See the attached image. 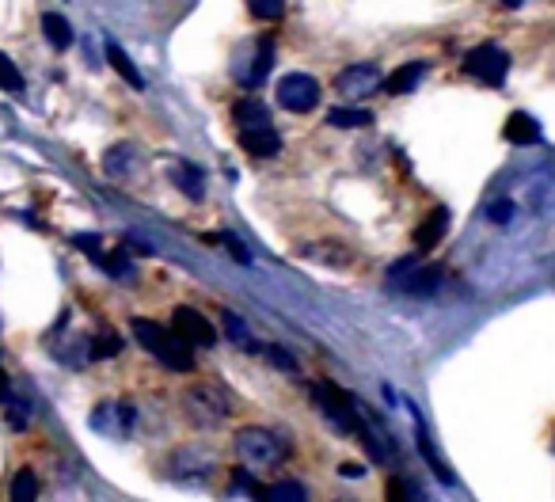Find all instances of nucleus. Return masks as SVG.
Returning <instances> with one entry per match:
<instances>
[{
    "label": "nucleus",
    "instance_id": "11",
    "mask_svg": "<svg viewBox=\"0 0 555 502\" xmlns=\"http://www.w3.org/2000/svg\"><path fill=\"white\" fill-rule=\"evenodd\" d=\"M388 278H392V286L403 293H415V297H422V293H434L441 286V271L438 267H419V259L411 255V259H400L392 271H388Z\"/></svg>",
    "mask_w": 555,
    "mask_h": 502
},
{
    "label": "nucleus",
    "instance_id": "31",
    "mask_svg": "<svg viewBox=\"0 0 555 502\" xmlns=\"http://www.w3.org/2000/svg\"><path fill=\"white\" fill-rule=\"evenodd\" d=\"M118 350H122V339H118L115 331H99L96 339H92V358H115Z\"/></svg>",
    "mask_w": 555,
    "mask_h": 502
},
{
    "label": "nucleus",
    "instance_id": "5",
    "mask_svg": "<svg viewBox=\"0 0 555 502\" xmlns=\"http://www.w3.org/2000/svg\"><path fill=\"white\" fill-rule=\"evenodd\" d=\"M92 430H96L99 438H111V442L134 438L137 430L134 404H126V400H103V404H96V411H92Z\"/></svg>",
    "mask_w": 555,
    "mask_h": 502
},
{
    "label": "nucleus",
    "instance_id": "20",
    "mask_svg": "<svg viewBox=\"0 0 555 502\" xmlns=\"http://www.w3.org/2000/svg\"><path fill=\"white\" fill-rule=\"evenodd\" d=\"M103 50H107V61H111V69H115L118 77L126 80L130 88H145V77L137 73V65L130 61V54H126V50H122L115 39H107V46H103Z\"/></svg>",
    "mask_w": 555,
    "mask_h": 502
},
{
    "label": "nucleus",
    "instance_id": "3",
    "mask_svg": "<svg viewBox=\"0 0 555 502\" xmlns=\"http://www.w3.org/2000/svg\"><path fill=\"white\" fill-rule=\"evenodd\" d=\"M308 392H312V404H316V411H320L327 423H331L335 434H358V430H362L358 404L346 396L343 388L327 385V381H312Z\"/></svg>",
    "mask_w": 555,
    "mask_h": 502
},
{
    "label": "nucleus",
    "instance_id": "32",
    "mask_svg": "<svg viewBox=\"0 0 555 502\" xmlns=\"http://www.w3.org/2000/svg\"><path fill=\"white\" fill-rule=\"evenodd\" d=\"M251 16L255 20H282L286 16V4L282 0H251Z\"/></svg>",
    "mask_w": 555,
    "mask_h": 502
},
{
    "label": "nucleus",
    "instance_id": "25",
    "mask_svg": "<svg viewBox=\"0 0 555 502\" xmlns=\"http://www.w3.org/2000/svg\"><path fill=\"white\" fill-rule=\"evenodd\" d=\"M221 328H225V335H229L232 343H236V347H255V339H251V328L248 324H244V320H240V316H236V312H221Z\"/></svg>",
    "mask_w": 555,
    "mask_h": 502
},
{
    "label": "nucleus",
    "instance_id": "29",
    "mask_svg": "<svg viewBox=\"0 0 555 502\" xmlns=\"http://www.w3.org/2000/svg\"><path fill=\"white\" fill-rule=\"evenodd\" d=\"M0 88H4V92H12V96H20V92H23L20 65L8 58V54H0Z\"/></svg>",
    "mask_w": 555,
    "mask_h": 502
},
{
    "label": "nucleus",
    "instance_id": "13",
    "mask_svg": "<svg viewBox=\"0 0 555 502\" xmlns=\"http://www.w3.org/2000/svg\"><path fill=\"white\" fill-rule=\"evenodd\" d=\"M232 122H236V134H255V130H270L274 126L270 107L255 96H244L232 107Z\"/></svg>",
    "mask_w": 555,
    "mask_h": 502
},
{
    "label": "nucleus",
    "instance_id": "1",
    "mask_svg": "<svg viewBox=\"0 0 555 502\" xmlns=\"http://www.w3.org/2000/svg\"><path fill=\"white\" fill-rule=\"evenodd\" d=\"M130 331H134L137 343L149 350L164 369H172V373H191L194 369V350L175 331L164 328V324L137 316V320H130Z\"/></svg>",
    "mask_w": 555,
    "mask_h": 502
},
{
    "label": "nucleus",
    "instance_id": "15",
    "mask_svg": "<svg viewBox=\"0 0 555 502\" xmlns=\"http://www.w3.org/2000/svg\"><path fill=\"white\" fill-rule=\"evenodd\" d=\"M172 179H175V187L187 194L191 202H202V198H206V175L198 172L191 160H179L172 168Z\"/></svg>",
    "mask_w": 555,
    "mask_h": 502
},
{
    "label": "nucleus",
    "instance_id": "18",
    "mask_svg": "<svg viewBox=\"0 0 555 502\" xmlns=\"http://www.w3.org/2000/svg\"><path fill=\"white\" fill-rule=\"evenodd\" d=\"M137 164H141V156H137V145H115L107 160H103V172L111 175V179H126V175L137 172Z\"/></svg>",
    "mask_w": 555,
    "mask_h": 502
},
{
    "label": "nucleus",
    "instance_id": "8",
    "mask_svg": "<svg viewBox=\"0 0 555 502\" xmlns=\"http://www.w3.org/2000/svg\"><path fill=\"white\" fill-rule=\"evenodd\" d=\"M168 476L179 483H206L213 476V453H206L202 445H183V449H175L172 457H168Z\"/></svg>",
    "mask_w": 555,
    "mask_h": 502
},
{
    "label": "nucleus",
    "instance_id": "16",
    "mask_svg": "<svg viewBox=\"0 0 555 502\" xmlns=\"http://www.w3.org/2000/svg\"><path fill=\"white\" fill-rule=\"evenodd\" d=\"M449 229V210H434L426 221H422L419 229H415V248L419 251H430L441 244V236Z\"/></svg>",
    "mask_w": 555,
    "mask_h": 502
},
{
    "label": "nucleus",
    "instance_id": "4",
    "mask_svg": "<svg viewBox=\"0 0 555 502\" xmlns=\"http://www.w3.org/2000/svg\"><path fill=\"white\" fill-rule=\"evenodd\" d=\"M270 65H274V39L263 35V39L240 46V54L232 61V77L240 80L244 88H259V84L267 80Z\"/></svg>",
    "mask_w": 555,
    "mask_h": 502
},
{
    "label": "nucleus",
    "instance_id": "28",
    "mask_svg": "<svg viewBox=\"0 0 555 502\" xmlns=\"http://www.w3.org/2000/svg\"><path fill=\"white\" fill-rule=\"evenodd\" d=\"M384 499H388V502H422V491L411 480L392 476V480H388V487H384Z\"/></svg>",
    "mask_w": 555,
    "mask_h": 502
},
{
    "label": "nucleus",
    "instance_id": "34",
    "mask_svg": "<svg viewBox=\"0 0 555 502\" xmlns=\"http://www.w3.org/2000/svg\"><path fill=\"white\" fill-rule=\"evenodd\" d=\"M487 217H491L495 225H506V221L514 217V202H506V198H502V202H495V206L487 210Z\"/></svg>",
    "mask_w": 555,
    "mask_h": 502
},
{
    "label": "nucleus",
    "instance_id": "2",
    "mask_svg": "<svg viewBox=\"0 0 555 502\" xmlns=\"http://www.w3.org/2000/svg\"><path fill=\"white\" fill-rule=\"evenodd\" d=\"M236 457L248 468H278L289 457V438L270 426H244L236 430Z\"/></svg>",
    "mask_w": 555,
    "mask_h": 502
},
{
    "label": "nucleus",
    "instance_id": "17",
    "mask_svg": "<svg viewBox=\"0 0 555 502\" xmlns=\"http://www.w3.org/2000/svg\"><path fill=\"white\" fill-rule=\"evenodd\" d=\"M506 141L510 145H536L540 141V126H536L533 115H525V111H514V115L506 118Z\"/></svg>",
    "mask_w": 555,
    "mask_h": 502
},
{
    "label": "nucleus",
    "instance_id": "7",
    "mask_svg": "<svg viewBox=\"0 0 555 502\" xmlns=\"http://www.w3.org/2000/svg\"><path fill=\"white\" fill-rule=\"evenodd\" d=\"M464 73L495 88V84H502L506 73H510V54H506L502 46H495V42H483V46H476V50H468Z\"/></svg>",
    "mask_w": 555,
    "mask_h": 502
},
{
    "label": "nucleus",
    "instance_id": "19",
    "mask_svg": "<svg viewBox=\"0 0 555 502\" xmlns=\"http://www.w3.org/2000/svg\"><path fill=\"white\" fill-rule=\"evenodd\" d=\"M240 145H244L251 156H259V160H270V156L282 153V137H278L274 126H270V130H255V134H240Z\"/></svg>",
    "mask_w": 555,
    "mask_h": 502
},
{
    "label": "nucleus",
    "instance_id": "23",
    "mask_svg": "<svg viewBox=\"0 0 555 502\" xmlns=\"http://www.w3.org/2000/svg\"><path fill=\"white\" fill-rule=\"evenodd\" d=\"M8 502H39V476H35L31 468H20V472L12 476Z\"/></svg>",
    "mask_w": 555,
    "mask_h": 502
},
{
    "label": "nucleus",
    "instance_id": "33",
    "mask_svg": "<svg viewBox=\"0 0 555 502\" xmlns=\"http://www.w3.org/2000/svg\"><path fill=\"white\" fill-rule=\"evenodd\" d=\"M267 358H270V362H274L278 369H282V373H297V362H293V358H289V354H286L282 347H267Z\"/></svg>",
    "mask_w": 555,
    "mask_h": 502
},
{
    "label": "nucleus",
    "instance_id": "21",
    "mask_svg": "<svg viewBox=\"0 0 555 502\" xmlns=\"http://www.w3.org/2000/svg\"><path fill=\"white\" fill-rule=\"evenodd\" d=\"M42 31H46V42L54 50H69L73 46V27L61 12H42Z\"/></svg>",
    "mask_w": 555,
    "mask_h": 502
},
{
    "label": "nucleus",
    "instance_id": "9",
    "mask_svg": "<svg viewBox=\"0 0 555 502\" xmlns=\"http://www.w3.org/2000/svg\"><path fill=\"white\" fill-rule=\"evenodd\" d=\"M384 84L381 69L373 61H358V65H346L343 73L335 77V92L346 99V103H358V99L373 96Z\"/></svg>",
    "mask_w": 555,
    "mask_h": 502
},
{
    "label": "nucleus",
    "instance_id": "26",
    "mask_svg": "<svg viewBox=\"0 0 555 502\" xmlns=\"http://www.w3.org/2000/svg\"><path fill=\"white\" fill-rule=\"evenodd\" d=\"M419 449H422V457H426V464L434 468V476H438L441 483H453V472L445 468V461H441V453L430 445V434H426V426H419Z\"/></svg>",
    "mask_w": 555,
    "mask_h": 502
},
{
    "label": "nucleus",
    "instance_id": "12",
    "mask_svg": "<svg viewBox=\"0 0 555 502\" xmlns=\"http://www.w3.org/2000/svg\"><path fill=\"white\" fill-rule=\"evenodd\" d=\"M172 331L187 343V347H213L217 343V328H213L210 320L202 316L198 309H187V305H179L172 316Z\"/></svg>",
    "mask_w": 555,
    "mask_h": 502
},
{
    "label": "nucleus",
    "instance_id": "27",
    "mask_svg": "<svg viewBox=\"0 0 555 502\" xmlns=\"http://www.w3.org/2000/svg\"><path fill=\"white\" fill-rule=\"evenodd\" d=\"M103 271L111 274V278H122V282H134V278H137V271H134V263H130V255H126V248L107 251V263H103Z\"/></svg>",
    "mask_w": 555,
    "mask_h": 502
},
{
    "label": "nucleus",
    "instance_id": "35",
    "mask_svg": "<svg viewBox=\"0 0 555 502\" xmlns=\"http://www.w3.org/2000/svg\"><path fill=\"white\" fill-rule=\"evenodd\" d=\"M8 392H12V385H8V373H4V369H0V404H4V400H8Z\"/></svg>",
    "mask_w": 555,
    "mask_h": 502
},
{
    "label": "nucleus",
    "instance_id": "10",
    "mask_svg": "<svg viewBox=\"0 0 555 502\" xmlns=\"http://www.w3.org/2000/svg\"><path fill=\"white\" fill-rule=\"evenodd\" d=\"M187 411L198 426H217L232 411V404L217 385H198L187 392Z\"/></svg>",
    "mask_w": 555,
    "mask_h": 502
},
{
    "label": "nucleus",
    "instance_id": "6",
    "mask_svg": "<svg viewBox=\"0 0 555 502\" xmlns=\"http://www.w3.org/2000/svg\"><path fill=\"white\" fill-rule=\"evenodd\" d=\"M274 96L278 103L293 111V115H308V111H316L320 107V80L308 77V73H286V77L278 80V88H274Z\"/></svg>",
    "mask_w": 555,
    "mask_h": 502
},
{
    "label": "nucleus",
    "instance_id": "30",
    "mask_svg": "<svg viewBox=\"0 0 555 502\" xmlns=\"http://www.w3.org/2000/svg\"><path fill=\"white\" fill-rule=\"evenodd\" d=\"M4 407H8V423H12V430H27V419H31V407H27V400L16 396V392H8Z\"/></svg>",
    "mask_w": 555,
    "mask_h": 502
},
{
    "label": "nucleus",
    "instance_id": "14",
    "mask_svg": "<svg viewBox=\"0 0 555 502\" xmlns=\"http://www.w3.org/2000/svg\"><path fill=\"white\" fill-rule=\"evenodd\" d=\"M422 77H426V61H407V65H400L392 77L384 80V92L388 96H407V92L419 88Z\"/></svg>",
    "mask_w": 555,
    "mask_h": 502
},
{
    "label": "nucleus",
    "instance_id": "24",
    "mask_svg": "<svg viewBox=\"0 0 555 502\" xmlns=\"http://www.w3.org/2000/svg\"><path fill=\"white\" fill-rule=\"evenodd\" d=\"M263 502H308V487L297 480H282L274 483V487H267Z\"/></svg>",
    "mask_w": 555,
    "mask_h": 502
},
{
    "label": "nucleus",
    "instance_id": "22",
    "mask_svg": "<svg viewBox=\"0 0 555 502\" xmlns=\"http://www.w3.org/2000/svg\"><path fill=\"white\" fill-rule=\"evenodd\" d=\"M327 126H339V130H365L373 126V115L365 107H331L327 111Z\"/></svg>",
    "mask_w": 555,
    "mask_h": 502
}]
</instances>
